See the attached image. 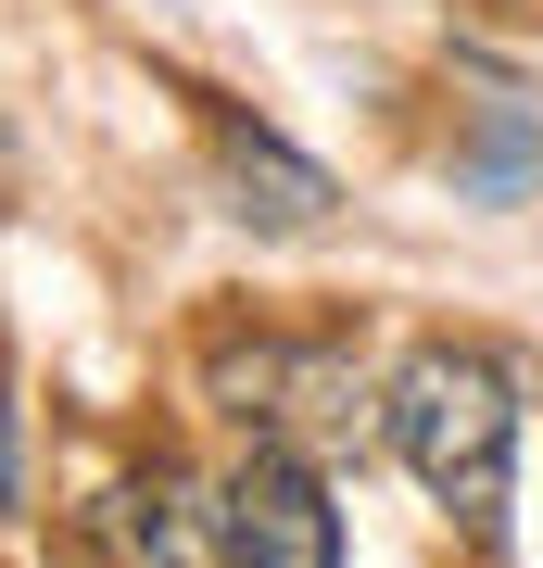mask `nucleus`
I'll return each instance as SVG.
<instances>
[{
    "instance_id": "nucleus-1",
    "label": "nucleus",
    "mask_w": 543,
    "mask_h": 568,
    "mask_svg": "<svg viewBox=\"0 0 543 568\" xmlns=\"http://www.w3.org/2000/svg\"><path fill=\"white\" fill-rule=\"evenodd\" d=\"M392 455L418 467V493L455 530H505V480H519V379L481 342H430L404 354V379L380 392Z\"/></svg>"
},
{
    "instance_id": "nucleus-2",
    "label": "nucleus",
    "mask_w": 543,
    "mask_h": 568,
    "mask_svg": "<svg viewBox=\"0 0 543 568\" xmlns=\"http://www.w3.org/2000/svg\"><path fill=\"white\" fill-rule=\"evenodd\" d=\"M228 518V568H342V506L316 493V467L291 443H253L215 493Z\"/></svg>"
},
{
    "instance_id": "nucleus-4",
    "label": "nucleus",
    "mask_w": 543,
    "mask_h": 568,
    "mask_svg": "<svg viewBox=\"0 0 543 568\" xmlns=\"http://www.w3.org/2000/svg\"><path fill=\"white\" fill-rule=\"evenodd\" d=\"M215 152H228V190H241V215H253V227H316V215H329V178H316L291 140H265V126L228 114V126H215Z\"/></svg>"
},
{
    "instance_id": "nucleus-6",
    "label": "nucleus",
    "mask_w": 543,
    "mask_h": 568,
    "mask_svg": "<svg viewBox=\"0 0 543 568\" xmlns=\"http://www.w3.org/2000/svg\"><path fill=\"white\" fill-rule=\"evenodd\" d=\"M0 506H26V443H13V354H0Z\"/></svg>"
},
{
    "instance_id": "nucleus-5",
    "label": "nucleus",
    "mask_w": 543,
    "mask_h": 568,
    "mask_svg": "<svg viewBox=\"0 0 543 568\" xmlns=\"http://www.w3.org/2000/svg\"><path fill=\"white\" fill-rule=\"evenodd\" d=\"M127 544H140V568H152V556H164V568H215V556H228V518H215V544H202L190 480H178V467H152V480L127 493Z\"/></svg>"
},
{
    "instance_id": "nucleus-3",
    "label": "nucleus",
    "mask_w": 543,
    "mask_h": 568,
    "mask_svg": "<svg viewBox=\"0 0 543 568\" xmlns=\"http://www.w3.org/2000/svg\"><path fill=\"white\" fill-rule=\"evenodd\" d=\"M228 392H241V417H265V429H354L366 417V379L342 354H279V342L253 354V379L228 366Z\"/></svg>"
}]
</instances>
